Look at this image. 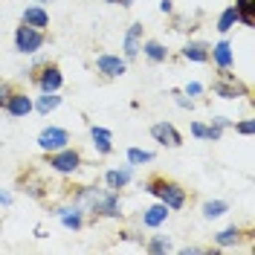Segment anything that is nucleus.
Wrapping results in <instances>:
<instances>
[{
    "label": "nucleus",
    "mask_w": 255,
    "mask_h": 255,
    "mask_svg": "<svg viewBox=\"0 0 255 255\" xmlns=\"http://www.w3.org/2000/svg\"><path fill=\"white\" fill-rule=\"evenodd\" d=\"M9 96H12V84H0V111L6 108V102H9Z\"/></svg>",
    "instance_id": "nucleus-34"
},
{
    "label": "nucleus",
    "mask_w": 255,
    "mask_h": 255,
    "mask_svg": "<svg viewBox=\"0 0 255 255\" xmlns=\"http://www.w3.org/2000/svg\"><path fill=\"white\" fill-rule=\"evenodd\" d=\"M212 125H218V128L226 130V128H232V119H229V116H215V119H212Z\"/></svg>",
    "instance_id": "nucleus-36"
},
{
    "label": "nucleus",
    "mask_w": 255,
    "mask_h": 255,
    "mask_svg": "<svg viewBox=\"0 0 255 255\" xmlns=\"http://www.w3.org/2000/svg\"><path fill=\"white\" fill-rule=\"evenodd\" d=\"M32 3H38V6H44V3H52V0H32Z\"/></svg>",
    "instance_id": "nucleus-39"
},
{
    "label": "nucleus",
    "mask_w": 255,
    "mask_h": 255,
    "mask_svg": "<svg viewBox=\"0 0 255 255\" xmlns=\"http://www.w3.org/2000/svg\"><path fill=\"white\" fill-rule=\"evenodd\" d=\"M151 136H154V142L165 145V148H180V145H183V133H180L171 122H157V125H151Z\"/></svg>",
    "instance_id": "nucleus-11"
},
{
    "label": "nucleus",
    "mask_w": 255,
    "mask_h": 255,
    "mask_svg": "<svg viewBox=\"0 0 255 255\" xmlns=\"http://www.w3.org/2000/svg\"><path fill=\"white\" fill-rule=\"evenodd\" d=\"M235 26H238V9L235 6H226L221 15H218V26L215 29L221 32V35H226V32H232Z\"/></svg>",
    "instance_id": "nucleus-23"
},
{
    "label": "nucleus",
    "mask_w": 255,
    "mask_h": 255,
    "mask_svg": "<svg viewBox=\"0 0 255 255\" xmlns=\"http://www.w3.org/2000/svg\"><path fill=\"white\" fill-rule=\"evenodd\" d=\"M232 128L238 130L241 136H253V133H255V122H253V119H244V122H232Z\"/></svg>",
    "instance_id": "nucleus-27"
},
{
    "label": "nucleus",
    "mask_w": 255,
    "mask_h": 255,
    "mask_svg": "<svg viewBox=\"0 0 255 255\" xmlns=\"http://www.w3.org/2000/svg\"><path fill=\"white\" fill-rule=\"evenodd\" d=\"M191 136L194 139H206V125L203 122H191Z\"/></svg>",
    "instance_id": "nucleus-33"
},
{
    "label": "nucleus",
    "mask_w": 255,
    "mask_h": 255,
    "mask_svg": "<svg viewBox=\"0 0 255 255\" xmlns=\"http://www.w3.org/2000/svg\"><path fill=\"white\" fill-rule=\"evenodd\" d=\"M96 73L102 79H122L128 73V61L122 55H113V52H99L96 55Z\"/></svg>",
    "instance_id": "nucleus-7"
},
{
    "label": "nucleus",
    "mask_w": 255,
    "mask_h": 255,
    "mask_svg": "<svg viewBox=\"0 0 255 255\" xmlns=\"http://www.w3.org/2000/svg\"><path fill=\"white\" fill-rule=\"evenodd\" d=\"M38 148L44 151V154H49V151H58V148H64V145H70V130L67 128H58V125H49L44 128L41 133H38Z\"/></svg>",
    "instance_id": "nucleus-8"
},
{
    "label": "nucleus",
    "mask_w": 255,
    "mask_h": 255,
    "mask_svg": "<svg viewBox=\"0 0 255 255\" xmlns=\"http://www.w3.org/2000/svg\"><path fill=\"white\" fill-rule=\"evenodd\" d=\"M232 6L238 9V23L241 26L253 29L255 26V0H235Z\"/></svg>",
    "instance_id": "nucleus-21"
},
{
    "label": "nucleus",
    "mask_w": 255,
    "mask_h": 255,
    "mask_svg": "<svg viewBox=\"0 0 255 255\" xmlns=\"http://www.w3.org/2000/svg\"><path fill=\"white\" fill-rule=\"evenodd\" d=\"M215 250H218V247H215ZM215 250H209V247H183L180 255H212Z\"/></svg>",
    "instance_id": "nucleus-29"
},
{
    "label": "nucleus",
    "mask_w": 255,
    "mask_h": 255,
    "mask_svg": "<svg viewBox=\"0 0 255 255\" xmlns=\"http://www.w3.org/2000/svg\"><path fill=\"white\" fill-rule=\"evenodd\" d=\"M212 93L221 96V99H241V96H250V87L229 70H218V81L212 84Z\"/></svg>",
    "instance_id": "nucleus-5"
},
{
    "label": "nucleus",
    "mask_w": 255,
    "mask_h": 255,
    "mask_svg": "<svg viewBox=\"0 0 255 255\" xmlns=\"http://www.w3.org/2000/svg\"><path fill=\"white\" fill-rule=\"evenodd\" d=\"M209 61H215L218 70H232V64H235V52H232V44L221 38L218 44H212L209 47Z\"/></svg>",
    "instance_id": "nucleus-13"
},
{
    "label": "nucleus",
    "mask_w": 255,
    "mask_h": 255,
    "mask_svg": "<svg viewBox=\"0 0 255 255\" xmlns=\"http://www.w3.org/2000/svg\"><path fill=\"white\" fill-rule=\"evenodd\" d=\"M226 212H229V203H226V200H206V203L200 206V215H203L206 221H218Z\"/></svg>",
    "instance_id": "nucleus-24"
},
{
    "label": "nucleus",
    "mask_w": 255,
    "mask_h": 255,
    "mask_svg": "<svg viewBox=\"0 0 255 255\" xmlns=\"http://www.w3.org/2000/svg\"><path fill=\"white\" fill-rule=\"evenodd\" d=\"M168 215H171V209L165 206V203H154V206H148L142 212V218H139V223H142L145 229H159L162 223L168 221Z\"/></svg>",
    "instance_id": "nucleus-15"
},
{
    "label": "nucleus",
    "mask_w": 255,
    "mask_h": 255,
    "mask_svg": "<svg viewBox=\"0 0 255 255\" xmlns=\"http://www.w3.org/2000/svg\"><path fill=\"white\" fill-rule=\"evenodd\" d=\"M203 90H206V87H203V84H200V81H189V84H186V90H183V93H186V96H200V93H203Z\"/></svg>",
    "instance_id": "nucleus-31"
},
{
    "label": "nucleus",
    "mask_w": 255,
    "mask_h": 255,
    "mask_svg": "<svg viewBox=\"0 0 255 255\" xmlns=\"http://www.w3.org/2000/svg\"><path fill=\"white\" fill-rule=\"evenodd\" d=\"M244 235H247V232H244L241 226H226V229H221V232L215 235V247H218V250H229V247H238Z\"/></svg>",
    "instance_id": "nucleus-19"
},
{
    "label": "nucleus",
    "mask_w": 255,
    "mask_h": 255,
    "mask_svg": "<svg viewBox=\"0 0 255 255\" xmlns=\"http://www.w3.org/2000/svg\"><path fill=\"white\" fill-rule=\"evenodd\" d=\"M159 12L162 15H174V0H159Z\"/></svg>",
    "instance_id": "nucleus-35"
},
{
    "label": "nucleus",
    "mask_w": 255,
    "mask_h": 255,
    "mask_svg": "<svg viewBox=\"0 0 255 255\" xmlns=\"http://www.w3.org/2000/svg\"><path fill=\"white\" fill-rule=\"evenodd\" d=\"M35 238H47V229L44 226H35Z\"/></svg>",
    "instance_id": "nucleus-37"
},
{
    "label": "nucleus",
    "mask_w": 255,
    "mask_h": 255,
    "mask_svg": "<svg viewBox=\"0 0 255 255\" xmlns=\"http://www.w3.org/2000/svg\"><path fill=\"white\" fill-rule=\"evenodd\" d=\"M221 136H223V128L206 125V142H221Z\"/></svg>",
    "instance_id": "nucleus-30"
},
{
    "label": "nucleus",
    "mask_w": 255,
    "mask_h": 255,
    "mask_svg": "<svg viewBox=\"0 0 255 255\" xmlns=\"http://www.w3.org/2000/svg\"><path fill=\"white\" fill-rule=\"evenodd\" d=\"M174 102H177V108H183V111H194V99H186V93H180V90H174Z\"/></svg>",
    "instance_id": "nucleus-28"
},
{
    "label": "nucleus",
    "mask_w": 255,
    "mask_h": 255,
    "mask_svg": "<svg viewBox=\"0 0 255 255\" xmlns=\"http://www.w3.org/2000/svg\"><path fill=\"white\" fill-rule=\"evenodd\" d=\"M180 55L191 64H209V44H203V41H189L186 47L180 49Z\"/></svg>",
    "instance_id": "nucleus-18"
},
{
    "label": "nucleus",
    "mask_w": 255,
    "mask_h": 255,
    "mask_svg": "<svg viewBox=\"0 0 255 255\" xmlns=\"http://www.w3.org/2000/svg\"><path fill=\"white\" fill-rule=\"evenodd\" d=\"M171 250H174V244H171L168 235H154L145 244V253H151V255H165V253H171Z\"/></svg>",
    "instance_id": "nucleus-25"
},
{
    "label": "nucleus",
    "mask_w": 255,
    "mask_h": 255,
    "mask_svg": "<svg viewBox=\"0 0 255 255\" xmlns=\"http://www.w3.org/2000/svg\"><path fill=\"white\" fill-rule=\"evenodd\" d=\"M47 165L55 171V174H76L81 165H84V157H81V151H76V148H70V145H64V148H58V151H49L47 154Z\"/></svg>",
    "instance_id": "nucleus-3"
},
{
    "label": "nucleus",
    "mask_w": 255,
    "mask_h": 255,
    "mask_svg": "<svg viewBox=\"0 0 255 255\" xmlns=\"http://www.w3.org/2000/svg\"><path fill=\"white\" fill-rule=\"evenodd\" d=\"M142 189L148 191V194H154L159 203H165L171 212H180V209L189 203V191L183 189L180 183H174V180H165V177H151V180H145Z\"/></svg>",
    "instance_id": "nucleus-2"
},
{
    "label": "nucleus",
    "mask_w": 255,
    "mask_h": 255,
    "mask_svg": "<svg viewBox=\"0 0 255 255\" xmlns=\"http://www.w3.org/2000/svg\"><path fill=\"white\" fill-rule=\"evenodd\" d=\"M116 3H119V6H125V9H130V6H133L136 0H116Z\"/></svg>",
    "instance_id": "nucleus-38"
},
{
    "label": "nucleus",
    "mask_w": 255,
    "mask_h": 255,
    "mask_svg": "<svg viewBox=\"0 0 255 255\" xmlns=\"http://www.w3.org/2000/svg\"><path fill=\"white\" fill-rule=\"evenodd\" d=\"M128 165H148V162H154V151H145V148H128Z\"/></svg>",
    "instance_id": "nucleus-26"
},
{
    "label": "nucleus",
    "mask_w": 255,
    "mask_h": 255,
    "mask_svg": "<svg viewBox=\"0 0 255 255\" xmlns=\"http://www.w3.org/2000/svg\"><path fill=\"white\" fill-rule=\"evenodd\" d=\"M20 23H26V26H32V29H49V12L44 9V6H38V3H32V6H26L23 12H20Z\"/></svg>",
    "instance_id": "nucleus-14"
},
{
    "label": "nucleus",
    "mask_w": 255,
    "mask_h": 255,
    "mask_svg": "<svg viewBox=\"0 0 255 255\" xmlns=\"http://www.w3.org/2000/svg\"><path fill=\"white\" fill-rule=\"evenodd\" d=\"M142 41H145V26L142 23H130L128 32H125V47H122L125 52H122V58H125V61H136Z\"/></svg>",
    "instance_id": "nucleus-10"
},
{
    "label": "nucleus",
    "mask_w": 255,
    "mask_h": 255,
    "mask_svg": "<svg viewBox=\"0 0 255 255\" xmlns=\"http://www.w3.org/2000/svg\"><path fill=\"white\" fill-rule=\"evenodd\" d=\"M130 180H133V165H122V168H111V171H105V186L113 189V191L128 189Z\"/></svg>",
    "instance_id": "nucleus-17"
},
{
    "label": "nucleus",
    "mask_w": 255,
    "mask_h": 255,
    "mask_svg": "<svg viewBox=\"0 0 255 255\" xmlns=\"http://www.w3.org/2000/svg\"><path fill=\"white\" fill-rule=\"evenodd\" d=\"M52 218H58V223H61L64 229H73V232H79V229H84V223H87V218H84V212H81L73 200L67 203V206H55L52 212H49Z\"/></svg>",
    "instance_id": "nucleus-9"
},
{
    "label": "nucleus",
    "mask_w": 255,
    "mask_h": 255,
    "mask_svg": "<svg viewBox=\"0 0 255 255\" xmlns=\"http://www.w3.org/2000/svg\"><path fill=\"white\" fill-rule=\"evenodd\" d=\"M73 203L84 212V218H111V221H119L125 212H122V197L119 191L113 189H99V186H81L76 194H73Z\"/></svg>",
    "instance_id": "nucleus-1"
},
{
    "label": "nucleus",
    "mask_w": 255,
    "mask_h": 255,
    "mask_svg": "<svg viewBox=\"0 0 255 255\" xmlns=\"http://www.w3.org/2000/svg\"><path fill=\"white\" fill-rule=\"evenodd\" d=\"M139 52H142L151 64H165V61H168V49H165L162 41H142Z\"/></svg>",
    "instance_id": "nucleus-20"
},
{
    "label": "nucleus",
    "mask_w": 255,
    "mask_h": 255,
    "mask_svg": "<svg viewBox=\"0 0 255 255\" xmlns=\"http://www.w3.org/2000/svg\"><path fill=\"white\" fill-rule=\"evenodd\" d=\"M3 111L9 113L12 119H23V116H29L35 111V105H32V96H26L23 90H12L9 96V102H6V108Z\"/></svg>",
    "instance_id": "nucleus-12"
},
{
    "label": "nucleus",
    "mask_w": 255,
    "mask_h": 255,
    "mask_svg": "<svg viewBox=\"0 0 255 255\" xmlns=\"http://www.w3.org/2000/svg\"><path fill=\"white\" fill-rule=\"evenodd\" d=\"M47 44V32L44 29H32L26 23H20L15 29V49L20 55H35L38 49H44Z\"/></svg>",
    "instance_id": "nucleus-4"
},
{
    "label": "nucleus",
    "mask_w": 255,
    "mask_h": 255,
    "mask_svg": "<svg viewBox=\"0 0 255 255\" xmlns=\"http://www.w3.org/2000/svg\"><path fill=\"white\" fill-rule=\"evenodd\" d=\"M12 203H15V194H12V191L9 189H3V186H0V206H12Z\"/></svg>",
    "instance_id": "nucleus-32"
},
{
    "label": "nucleus",
    "mask_w": 255,
    "mask_h": 255,
    "mask_svg": "<svg viewBox=\"0 0 255 255\" xmlns=\"http://www.w3.org/2000/svg\"><path fill=\"white\" fill-rule=\"evenodd\" d=\"M38 73H35V84H38V90L41 93H58L64 87V73L58 64L52 61H44L41 67H35Z\"/></svg>",
    "instance_id": "nucleus-6"
},
{
    "label": "nucleus",
    "mask_w": 255,
    "mask_h": 255,
    "mask_svg": "<svg viewBox=\"0 0 255 255\" xmlns=\"http://www.w3.org/2000/svg\"><path fill=\"white\" fill-rule=\"evenodd\" d=\"M90 139H93V148L99 157H111L113 154V133L102 125H90Z\"/></svg>",
    "instance_id": "nucleus-16"
},
{
    "label": "nucleus",
    "mask_w": 255,
    "mask_h": 255,
    "mask_svg": "<svg viewBox=\"0 0 255 255\" xmlns=\"http://www.w3.org/2000/svg\"><path fill=\"white\" fill-rule=\"evenodd\" d=\"M32 105H35V111L41 113V116H49L55 108H61V96L58 93H41Z\"/></svg>",
    "instance_id": "nucleus-22"
}]
</instances>
